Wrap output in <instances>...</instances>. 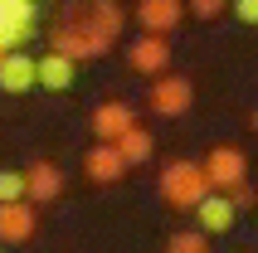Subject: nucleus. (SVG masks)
<instances>
[{"label": "nucleus", "instance_id": "obj_10", "mask_svg": "<svg viewBox=\"0 0 258 253\" xmlns=\"http://www.w3.org/2000/svg\"><path fill=\"white\" fill-rule=\"evenodd\" d=\"M234 224H239V210L229 205L224 190H210V195L195 205V229H200V234H229Z\"/></svg>", "mask_w": 258, "mask_h": 253}, {"label": "nucleus", "instance_id": "obj_20", "mask_svg": "<svg viewBox=\"0 0 258 253\" xmlns=\"http://www.w3.org/2000/svg\"><path fill=\"white\" fill-rule=\"evenodd\" d=\"M224 195H229V205H234V210L244 214L248 205H253V185H248V180H239V185H229V190H224Z\"/></svg>", "mask_w": 258, "mask_h": 253}, {"label": "nucleus", "instance_id": "obj_17", "mask_svg": "<svg viewBox=\"0 0 258 253\" xmlns=\"http://www.w3.org/2000/svg\"><path fill=\"white\" fill-rule=\"evenodd\" d=\"M166 253H210V234H200V229H180V234L166 239Z\"/></svg>", "mask_w": 258, "mask_h": 253}, {"label": "nucleus", "instance_id": "obj_19", "mask_svg": "<svg viewBox=\"0 0 258 253\" xmlns=\"http://www.w3.org/2000/svg\"><path fill=\"white\" fill-rule=\"evenodd\" d=\"M190 15H200V20H219V15L229 10V0H185Z\"/></svg>", "mask_w": 258, "mask_h": 253}, {"label": "nucleus", "instance_id": "obj_1", "mask_svg": "<svg viewBox=\"0 0 258 253\" xmlns=\"http://www.w3.org/2000/svg\"><path fill=\"white\" fill-rule=\"evenodd\" d=\"M210 195V175H205L200 161H185V156H175L171 166L161 170V200L171 205V210H185L195 214V205Z\"/></svg>", "mask_w": 258, "mask_h": 253}, {"label": "nucleus", "instance_id": "obj_8", "mask_svg": "<svg viewBox=\"0 0 258 253\" xmlns=\"http://www.w3.org/2000/svg\"><path fill=\"white\" fill-rule=\"evenodd\" d=\"M29 88H39V64H34V54H25V49H10V54L0 58V93L20 98Z\"/></svg>", "mask_w": 258, "mask_h": 253}, {"label": "nucleus", "instance_id": "obj_24", "mask_svg": "<svg viewBox=\"0 0 258 253\" xmlns=\"http://www.w3.org/2000/svg\"><path fill=\"white\" fill-rule=\"evenodd\" d=\"M0 253H5V243H0Z\"/></svg>", "mask_w": 258, "mask_h": 253}, {"label": "nucleus", "instance_id": "obj_12", "mask_svg": "<svg viewBox=\"0 0 258 253\" xmlns=\"http://www.w3.org/2000/svg\"><path fill=\"white\" fill-rule=\"evenodd\" d=\"M185 5L180 0H137V20H142V34H171L180 25Z\"/></svg>", "mask_w": 258, "mask_h": 253}, {"label": "nucleus", "instance_id": "obj_13", "mask_svg": "<svg viewBox=\"0 0 258 253\" xmlns=\"http://www.w3.org/2000/svg\"><path fill=\"white\" fill-rule=\"evenodd\" d=\"M83 20L98 29L107 44H117V39H122V29H127V10H122L117 0H93V5H83Z\"/></svg>", "mask_w": 258, "mask_h": 253}, {"label": "nucleus", "instance_id": "obj_11", "mask_svg": "<svg viewBox=\"0 0 258 253\" xmlns=\"http://www.w3.org/2000/svg\"><path fill=\"white\" fill-rule=\"evenodd\" d=\"M83 170H88V180H98V185H112V180H122L127 175V161H122V151H117L112 141H98L93 151L83 156Z\"/></svg>", "mask_w": 258, "mask_h": 253}, {"label": "nucleus", "instance_id": "obj_9", "mask_svg": "<svg viewBox=\"0 0 258 253\" xmlns=\"http://www.w3.org/2000/svg\"><path fill=\"white\" fill-rule=\"evenodd\" d=\"M63 195V170L54 161H29L25 166V200L29 205H54Z\"/></svg>", "mask_w": 258, "mask_h": 253}, {"label": "nucleus", "instance_id": "obj_4", "mask_svg": "<svg viewBox=\"0 0 258 253\" xmlns=\"http://www.w3.org/2000/svg\"><path fill=\"white\" fill-rule=\"evenodd\" d=\"M200 166H205V175H210V190H229V185L248 180V156L239 151V146H215Z\"/></svg>", "mask_w": 258, "mask_h": 253}, {"label": "nucleus", "instance_id": "obj_23", "mask_svg": "<svg viewBox=\"0 0 258 253\" xmlns=\"http://www.w3.org/2000/svg\"><path fill=\"white\" fill-rule=\"evenodd\" d=\"M5 54H10V44H0V58H5Z\"/></svg>", "mask_w": 258, "mask_h": 253}, {"label": "nucleus", "instance_id": "obj_14", "mask_svg": "<svg viewBox=\"0 0 258 253\" xmlns=\"http://www.w3.org/2000/svg\"><path fill=\"white\" fill-rule=\"evenodd\" d=\"M127 126H137V112H132L127 102H98V107H93V132H98V141H117Z\"/></svg>", "mask_w": 258, "mask_h": 253}, {"label": "nucleus", "instance_id": "obj_2", "mask_svg": "<svg viewBox=\"0 0 258 253\" xmlns=\"http://www.w3.org/2000/svg\"><path fill=\"white\" fill-rule=\"evenodd\" d=\"M49 49L78 64V58H98V54H107L112 44H107V39L98 34V29H93V25L83 20V10H73V15H63V20H58V25L49 29Z\"/></svg>", "mask_w": 258, "mask_h": 253}, {"label": "nucleus", "instance_id": "obj_5", "mask_svg": "<svg viewBox=\"0 0 258 253\" xmlns=\"http://www.w3.org/2000/svg\"><path fill=\"white\" fill-rule=\"evenodd\" d=\"M127 64L137 73H146V78H161V73L171 69V44H166V34H137L127 49Z\"/></svg>", "mask_w": 258, "mask_h": 253}, {"label": "nucleus", "instance_id": "obj_7", "mask_svg": "<svg viewBox=\"0 0 258 253\" xmlns=\"http://www.w3.org/2000/svg\"><path fill=\"white\" fill-rule=\"evenodd\" d=\"M34 39V0H0V44H20Z\"/></svg>", "mask_w": 258, "mask_h": 253}, {"label": "nucleus", "instance_id": "obj_22", "mask_svg": "<svg viewBox=\"0 0 258 253\" xmlns=\"http://www.w3.org/2000/svg\"><path fill=\"white\" fill-rule=\"evenodd\" d=\"M248 126H253V132H258V107H253V112H248Z\"/></svg>", "mask_w": 258, "mask_h": 253}, {"label": "nucleus", "instance_id": "obj_3", "mask_svg": "<svg viewBox=\"0 0 258 253\" xmlns=\"http://www.w3.org/2000/svg\"><path fill=\"white\" fill-rule=\"evenodd\" d=\"M190 102H195V83H190L185 73L175 78V73H161L156 83H151V112L156 117H180L190 112Z\"/></svg>", "mask_w": 258, "mask_h": 253}, {"label": "nucleus", "instance_id": "obj_18", "mask_svg": "<svg viewBox=\"0 0 258 253\" xmlns=\"http://www.w3.org/2000/svg\"><path fill=\"white\" fill-rule=\"evenodd\" d=\"M25 200V170H0V205Z\"/></svg>", "mask_w": 258, "mask_h": 253}, {"label": "nucleus", "instance_id": "obj_15", "mask_svg": "<svg viewBox=\"0 0 258 253\" xmlns=\"http://www.w3.org/2000/svg\"><path fill=\"white\" fill-rule=\"evenodd\" d=\"M34 64H39V88L44 93H69L73 88V58H63V54L49 49V54H39Z\"/></svg>", "mask_w": 258, "mask_h": 253}, {"label": "nucleus", "instance_id": "obj_6", "mask_svg": "<svg viewBox=\"0 0 258 253\" xmlns=\"http://www.w3.org/2000/svg\"><path fill=\"white\" fill-rule=\"evenodd\" d=\"M39 229V205L29 200H15V205H0V243H29Z\"/></svg>", "mask_w": 258, "mask_h": 253}, {"label": "nucleus", "instance_id": "obj_16", "mask_svg": "<svg viewBox=\"0 0 258 253\" xmlns=\"http://www.w3.org/2000/svg\"><path fill=\"white\" fill-rule=\"evenodd\" d=\"M112 146L122 151V161H127V166H142V161H151V151H156V137H151L146 126H127Z\"/></svg>", "mask_w": 258, "mask_h": 253}, {"label": "nucleus", "instance_id": "obj_21", "mask_svg": "<svg viewBox=\"0 0 258 253\" xmlns=\"http://www.w3.org/2000/svg\"><path fill=\"white\" fill-rule=\"evenodd\" d=\"M229 10L244 20V25H258V0H229Z\"/></svg>", "mask_w": 258, "mask_h": 253}]
</instances>
